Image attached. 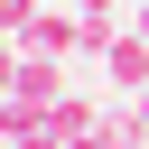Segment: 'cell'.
<instances>
[{
    "instance_id": "6da1fadb",
    "label": "cell",
    "mask_w": 149,
    "mask_h": 149,
    "mask_svg": "<svg viewBox=\"0 0 149 149\" xmlns=\"http://www.w3.org/2000/svg\"><path fill=\"white\" fill-rule=\"evenodd\" d=\"M93 65H102V84H121V93H149V37H140V28H121V37H112Z\"/></svg>"
},
{
    "instance_id": "7a4b0ae2",
    "label": "cell",
    "mask_w": 149,
    "mask_h": 149,
    "mask_svg": "<svg viewBox=\"0 0 149 149\" xmlns=\"http://www.w3.org/2000/svg\"><path fill=\"white\" fill-rule=\"evenodd\" d=\"M9 93L37 102V112H56V102H65V56H28V47H19V84H9Z\"/></svg>"
},
{
    "instance_id": "3957f363",
    "label": "cell",
    "mask_w": 149,
    "mask_h": 149,
    "mask_svg": "<svg viewBox=\"0 0 149 149\" xmlns=\"http://www.w3.org/2000/svg\"><path fill=\"white\" fill-rule=\"evenodd\" d=\"M19 47H28V56H84V19H65V9H37Z\"/></svg>"
},
{
    "instance_id": "277c9868",
    "label": "cell",
    "mask_w": 149,
    "mask_h": 149,
    "mask_svg": "<svg viewBox=\"0 0 149 149\" xmlns=\"http://www.w3.org/2000/svg\"><path fill=\"white\" fill-rule=\"evenodd\" d=\"M47 121H56V140H84V130H102V102H93V93H74V84H65V102H56V112H47Z\"/></svg>"
},
{
    "instance_id": "5b68a950",
    "label": "cell",
    "mask_w": 149,
    "mask_h": 149,
    "mask_svg": "<svg viewBox=\"0 0 149 149\" xmlns=\"http://www.w3.org/2000/svg\"><path fill=\"white\" fill-rule=\"evenodd\" d=\"M28 19H37V0H0V37H28Z\"/></svg>"
},
{
    "instance_id": "8992f818",
    "label": "cell",
    "mask_w": 149,
    "mask_h": 149,
    "mask_svg": "<svg viewBox=\"0 0 149 149\" xmlns=\"http://www.w3.org/2000/svg\"><path fill=\"white\" fill-rule=\"evenodd\" d=\"M19 84V37H0V93Z\"/></svg>"
},
{
    "instance_id": "52a82bcc",
    "label": "cell",
    "mask_w": 149,
    "mask_h": 149,
    "mask_svg": "<svg viewBox=\"0 0 149 149\" xmlns=\"http://www.w3.org/2000/svg\"><path fill=\"white\" fill-rule=\"evenodd\" d=\"M130 28H140V37H149V0H140V9H130Z\"/></svg>"
},
{
    "instance_id": "ba28073f",
    "label": "cell",
    "mask_w": 149,
    "mask_h": 149,
    "mask_svg": "<svg viewBox=\"0 0 149 149\" xmlns=\"http://www.w3.org/2000/svg\"><path fill=\"white\" fill-rule=\"evenodd\" d=\"M130 112H140V130H149V93H130Z\"/></svg>"
},
{
    "instance_id": "9c48e42d",
    "label": "cell",
    "mask_w": 149,
    "mask_h": 149,
    "mask_svg": "<svg viewBox=\"0 0 149 149\" xmlns=\"http://www.w3.org/2000/svg\"><path fill=\"white\" fill-rule=\"evenodd\" d=\"M37 9H56V0H37Z\"/></svg>"
},
{
    "instance_id": "30bf717a",
    "label": "cell",
    "mask_w": 149,
    "mask_h": 149,
    "mask_svg": "<svg viewBox=\"0 0 149 149\" xmlns=\"http://www.w3.org/2000/svg\"><path fill=\"white\" fill-rule=\"evenodd\" d=\"M140 149H149V140H140Z\"/></svg>"
}]
</instances>
